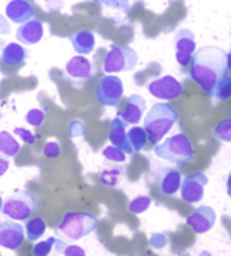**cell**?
<instances>
[{
    "mask_svg": "<svg viewBox=\"0 0 231 256\" xmlns=\"http://www.w3.org/2000/svg\"><path fill=\"white\" fill-rule=\"evenodd\" d=\"M229 72L226 52L219 46L206 45L195 50L191 60L189 76L196 82L208 96H214L218 80Z\"/></svg>",
    "mask_w": 231,
    "mask_h": 256,
    "instance_id": "obj_1",
    "label": "cell"
},
{
    "mask_svg": "<svg viewBox=\"0 0 231 256\" xmlns=\"http://www.w3.org/2000/svg\"><path fill=\"white\" fill-rule=\"evenodd\" d=\"M178 122V112L167 102H155L144 118V130L151 144L161 142L174 124Z\"/></svg>",
    "mask_w": 231,
    "mask_h": 256,
    "instance_id": "obj_2",
    "label": "cell"
},
{
    "mask_svg": "<svg viewBox=\"0 0 231 256\" xmlns=\"http://www.w3.org/2000/svg\"><path fill=\"white\" fill-rule=\"evenodd\" d=\"M98 218L84 212H65L63 221L57 228H54V236L64 242H78L83 237L89 236L97 230Z\"/></svg>",
    "mask_w": 231,
    "mask_h": 256,
    "instance_id": "obj_3",
    "label": "cell"
},
{
    "mask_svg": "<svg viewBox=\"0 0 231 256\" xmlns=\"http://www.w3.org/2000/svg\"><path fill=\"white\" fill-rule=\"evenodd\" d=\"M154 153L158 158L165 160L173 165H185L195 160L192 143L184 134H176L163 143L155 144Z\"/></svg>",
    "mask_w": 231,
    "mask_h": 256,
    "instance_id": "obj_4",
    "label": "cell"
},
{
    "mask_svg": "<svg viewBox=\"0 0 231 256\" xmlns=\"http://www.w3.org/2000/svg\"><path fill=\"white\" fill-rule=\"evenodd\" d=\"M139 63V54L129 45H110L106 58L103 60V71L106 74H117L133 71Z\"/></svg>",
    "mask_w": 231,
    "mask_h": 256,
    "instance_id": "obj_5",
    "label": "cell"
},
{
    "mask_svg": "<svg viewBox=\"0 0 231 256\" xmlns=\"http://www.w3.org/2000/svg\"><path fill=\"white\" fill-rule=\"evenodd\" d=\"M38 210L37 198L29 190H20L7 198L3 203L1 212L14 221H26Z\"/></svg>",
    "mask_w": 231,
    "mask_h": 256,
    "instance_id": "obj_6",
    "label": "cell"
},
{
    "mask_svg": "<svg viewBox=\"0 0 231 256\" xmlns=\"http://www.w3.org/2000/svg\"><path fill=\"white\" fill-rule=\"evenodd\" d=\"M95 96L103 106H117L124 96V84L117 75L106 74L99 79L95 88Z\"/></svg>",
    "mask_w": 231,
    "mask_h": 256,
    "instance_id": "obj_7",
    "label": "cell"
},
{
    "mask_svg": "<svg viewBox=\"0 0 231 256\" xmlns=\"http://www.w3.org/2000/svg\"><path fill=\"white\" fill-rule=\"evenodd\" d=\"M95 74V68L91 60L84 58L83 54H76L65 63L64 75L75 88H80Z\"/></svg>",
    "mask_w": 231,
    "mask_h": 256,
    "instance_id": "obj_8",
    "label": "cell"
},
{
    "mask_svg": "<svg viewBox=\"0 0 231 256\" xmlns=\"http://www.w3.org/2000/svg\"><path fill=\"white\" fill-rule=\"evenodd\" d=\"M147 90L153 97L163 100V101H172V100L178 98V97H181L182 92H184L182 84L172 75H166L162 78L150 80L147 84Z\"/></svg>",
    "mask_w": 231,
    "mask_h": 256,
    "instance_id": "obj_9",
    "label": "cell"
},
{
    "mask_svg": "<svg viewBox=\"0 0 231 256\" xmlns=\"http://www.w3.org/2000/svg\"><path fill=\"white\" fill-rule=\"evenodd\" d=\"M208 184L206 173H192L181 180V198L188 203H200L204 198V188Z\"/></svg>",
    "mask_w": 231,
    "mask_h": 256,
    "instance_id": "obj_10",
    "label": "cell"
},
{
    "mask_svg": "<svg viewBox=\"0 0 231 256\" xmlns=\"http://www.w3.org/2000/svg\"><path fill=\"white\" fill-rule=\"evenodd\" d=\"M25 229L14 220L0 221V246L7 250H18L25 242Z\"/></svg>",
    "mask_w": 231,
    "mask_h": 256,
    "instance_id": "obj_11",
    "label": "cell"
},
{
    "mask_svg": "<svg viewBox=\"0 0 231 256\" xmlns=\"http://www.w3.org/2000/svg\"><path fill=\"white\" fill-rule=\"evenodd\" d=\"M174 46H176V59L181 67H185L191 63L192 56L196 50L195 33L189 29H180L174 36Z\"/></svg>",
    "mask_w": 231,
    "mask_h": 256,
    "instance_id": "obj_12",
    "label": "cell"
},
{
    "mask_svg": "<svg viewBox=\"0 0 231 256\" xmlns=\"http://www.w3.org/2000/svg\"><path fill=\"white\" fill-rule=\"evenodd\" d=\"M217 222V212L210 206L197 207L192 216L187 218V224L197 234L210 232Z\"/></svg>",
    "mask_w": 231,
    "mask_h": 256,
    "instance_id": "obj_13",
    "label": "cell"
},
{
    "mask_svg": "<svg viewBox=\"0 0 231 256\" xmlns=\"http://www.w3.org/2000/svg\"><path fill=\"white\" fill-rule=\"evenodd\" d=\"M147 102L140 94H132L127 98L125 108L123 112H118V118H123L124 122L131 126H138L142 120L143 114L146 112Z\"/></svg>",
    "mask_w": 231,
    "mask_h": 256,
    "instance_id": "obj_14",
    "label": "cell"
},
{
    "mask_svg": "<svg viewBox=\"0 0 231 256\" xmlns=\"http://www.w3.org/2000/svg\"><path fill=\"white\" fill-rule=\"evenodd\" d=\"M42 37H44V25L41 20L34 18L20 24L19 28L16 29V40L22 45L38 44Z\"/></svg>",
    "mask_w": 231,
    "mask_h": 256,
    "instance_id": "obj_15",
    "label": "cell"
},
{
    "mask_svg": "<svg viewBox=\"0 0 231 256\" xmlns=\"http://www.w3.org/2000/svg\"><path fill=\"white\" fill-rule=\"evenodd\" d=\"M159 192L167 196H172L180 191L181 186V173L176 168L161 166L159 168Z\"/></svg>",
    "mask_w": 231,
    "mask_h": 256,
    "instance_id": "obj_16",
    "label": "cell"
},
{
    "mask_svg": "<svg viewBox=\"0 0 231 256\" xmlns=\"http://www.w3.org/2000/svg\"><path fill=\"white\" fill-rule=\"evenodd\" d=\"M127 127H128V124L125 123L123 118H120L118 116L113 118L112 128H110V132H109V140H110V143L113 146L118 148L120 150H123L125 154H132L133 148L128 142Z\"/></svg>",
    "mask_w": 231,
    "mask_h": 256,
    "instance_id": "obj_17",
    "label": "cell"
},
{
    "mask_svg": "<svg viewBox=\"0 0 231 256\" xmlns=\"http://www.w3.org/2000/svg\"><path fill=\"white\" fill-rule=\"evenodd\" d=\"M34 10L27 0H11L8 4L5 6V16L12 24H23L26 20L33 18Z\"/></svg>",
    "mask_w": 231,
    "mask_h": 256,
    "instance_id": "obj_18",
    "label": "cell"
},
{
    "mask_svg": "<svg viewBox=\"0 0 231 256\" xmlns=\"http://www.w3.org/2000/svg\"><path fill=\"white\" fill-rule=\"evenodd\" d=\"M72 48L78 54H90L95 48V34L91 30H78L68 36Z\"/></svg>",
    "mask_w": 231,
    "mask_h": 256,
    "instance_id": "obj_19",
    "label": "cell"
},
{
    "mask_svg": "<svg viewBox=\"0 0 231 256\" xmlns=\"http://www.w3.org/2000/svg\"><path fill=\"white\" fill-rule=\"evenodd\" d=\"M29 52L25 46L18 42H10L1 50V60L7 66H19L27 59Z\"/></svg>",
    "mask_w": 231,
    "mask_h": 256,
    "instance_id": "obj_20",
    "label": "cell"
},
{
    "mask_svg": "<svg viewBox=\"0 0 231 256\" xmlns=\"http://www.w3.org/2000/svg\"><path fill=\"white\" fill-rule=\"evenodd\" d=\"M20 152V143L7 131H0V153L7 158H15Z\"/></svg>",
    "mask_w": 231,
    "mask_h": 256,
    "instance_id": "obj_21",
    "label": "cell"
},
{
    "mask_svg": "<svg viewBox=\"0 0 231 256\" xmlns=\"http://www.w3.org/2000/svg\"><path fill=\"white\" fill-rule=\"evenodd\" d=\"M127 136L133 152H142L147 146L148 138L144 127H132L129 131H127Z\"/></svg>",
    "mask_w": 231,
    "mask_h": 256,
    "instance_id": "obj_22",
    "label": "cell"
},
{
    "mask_svg": "<svg viewBox=\"0 0 231 256\" xmlns=\"http://www.w3.org/2000/svg\"><path fill=\"white\" fill-rule=\"evenodd\" d=\"M45 230H46V222L41 217H35L26 222L25 233L27 240H30V242L39 240L41 237L44 236Z\"/></svg>",
    "mask_w": 231,
    "mask_h": 256,
    "instance_id": "obj_23",
    "label": "cell"
},
{
    "mask_svg": "<svg viewBox=\"0 0 231 256\" xmlns=\"http://www.w3.org/2000/svg\"><path fill=\"white\" fill-rule=\"evenodd\" d=\"M214 96L219 101H226L231 97V78L229 75H223L218 80L217 86L214 89Z\"/></svg>",
    "mask_w": 231,
    "mask_h": 256,
    "instance_id": "obj_24",
    "label": "cell"
},
{
    "mask_svg": "<svg viewBox=\"0 0 231 256\" xmlns=\"http://www.w3.org/2000/svg\"><path fill=\"white\" fill-rule=\"evenodd\" d=\"M53 246L56 248V251L59 252V254H63V255H68V256L86 255L84 250H82L79 246H71V244H68V242H64V240L57 238V237H54Z\"/></svg>",
    "mask_w": 231,
    "mask_h": 256,
    "instance_id": "obj_25",
    "label": "cell"
},
{
    "mask_svg": "<svg viewBox=\"0 0 231 256\" xmlns=\"http://www.w3.org/2000/svg\"><path fill=\"white\" fill-rule=\"evenodd\" d=\"M214 135L221 142L231 143V118H223L222 122H219L214 130Z\"/></svg>",
    "mask_w": 231,
    "mask_h": 256,
    "instance_id": "obj_26",
    "label": "cell"
},
{
    "mask_svg": "<svg viewBox=\"0 0 231 256\" xmlns=\"http://www.w3.org/2000/svg\"><path fill=\"white\" fill-rule=\"evenodd\" d=\"M151 202H153L151 198L147 196V195H139V196L133 198L132 200L129 202L128 210L132 214H142L151 206Z\"/></svg>",
    "mask_w": 231,
    "mask_h": 256,
    "instance_id": "obj_27",
    "label": "cell"
},
{
    "mask_svg": "<svg viewBox=\"0 0 231 256\" xmlns=\"http://www.w3.org/2000/svg\"><path fill=\"white\" fill-rule=\"evenodd\" d=\"M103 157L109 160V161H112V162H118V164H123L127 161V154L124 153L123 150H120L116 146H106V148H103Z\"/></svg>",
    "mask_w": 231,
    "mask_h": 256,
    "instance_id": "obj_28",
    "label": "cell"
},
{
    "mask_svg": "<svg viewBox=\"0 0 231 256\" xmlns=\"http://www.w3.org/2000/svg\"><path fill=\"white\" fill-rule=\"evenodd\" d=\"M95 2L108 7V8H112V10L121 11L124 14H127L129 11V7H131L129 0H95Z\"/></svg>",
    "mask_w": 231,
    "mask_h": 256,
    "instance_id": "obj_29",
    "label": "cell"
},
{
    "mask_svg": "<svg viewBox=\"0 0 231 256\" xmlns=\"http://www.w3.org/2000/svg\"><path fill=\"white\" fill-rule=\"evenodd\" d=\"M26 123L33 127H41L45 122V114L41 109H30L25 116Z\"/></svg>",
    "mask_w": 231,
    "mask_h": 256,
    "instance_id": "obj_30",
    "label": "cell"
},
{
    "mask_svg": "<svg viewBox=\"0 0 231 256\" xmlns=\"http://www.w3.org/2000/svg\"><path fill=\"white\" fill-rule=\"evenodd\" d=\"M53 242H54V237H49L48 240L38 242V244L34 246V251H33V254H34L35 256L49 255L50 251H52V248H53Z\"/></svg>",
    "mask_w": 231,
    "mask_h": 256,
    "instance_id": "obj_31",
    "label": "cell"
},
{
    "mask_svg": "<svg viewBox=\"0 0 231 256\" xmlns=\"http://www.w3.org/2000/svg\"><path fill=\"white\" fill-rule=\"evenodd\" d=\"M15 135H18L20 139H22V142L26 143V144H33L35 142V139L38 138V136H35L34 134L29 131V130H26L23 127H16L14 130Z\"/></svg>",
    "mask_w": 231,
    "mask_h": 256,
    "instance_id": "obj_32",
    "label": "cell"
},
{
    "mask_svg": "<svg viewBox=\"0 0 231 256\" xmlns=\"http://www.w3.org/2000/svg\"><path fill=\"white\" fill-rule=\"evenodd\" d=\"M42 154L46 158H50V160L57 158L60 156V144L57 142H48L45 144Z\"/></svg>",
    "mask_w": 231,
    "mask_h": 256,
    "instance_id": "obj_33",
    "label": "cell"
},
{
    "mask_svg": "<svg viewBox=\"0 0 231 256\" xmlns=\"http://www.w3.org/2000/svg\"><path fill=\"white\" fill-rule=\"evenodd\" d=\"M150 242H151V246H154L155 248H163V246H166L167 240L166 237H165V234H153Z\"/></svg>",
    "mask_w": 231,
    "mask_h": 256,
    "instance_id": "obj_34",
    "label": "cell"
},
{
    "mask_svg": "<svg viewBox=\"0 0 231 256\" xmlns=\"http://www.w3.org/2000/svg\"><path fill=\"white\" fill-rule=\"evenodd\" d=\"M11 33V26L8 20L0 14V34L1 36H7Z\"/></svg>",
    "mask_w": 231,
    "mask_h": 256,
    "instance_id": "obj_35",
    "label": "cell"
},
{
    "mask_svg": "<svg viewBox=\"0 0 231 256\" xmlns=\"http://www.w3.org/2000/svg\"><path fill=\"white\" fill-rule=\"evenodd\" d=\"M46 3V8L49 11L54 10H61L63 7V0H42Z\"/></svg>",
    "mask_w": 231,
    "mask_h": 256,
    "instance_id": "obj_36",
    "label": "cell"
},
{
    "mask_svg": "<svg viewBox=\"0 0 231 256\" xmlns=\"http://www.w3.org/2000/svg\"><path fill=\"white\" fill-rule=\"evenodd\" d=\"M8 168H10V158H7L0 153V178L8 170Z\"/></svg>",
    "mask_w": 231,
    "mask_h": 256,
    "instance_id": "obj_37",
    "label": "cell"
},
{
    "mask_svg": "<svg viewBox=\"0 0 231 256\" xmlns=\"http://www.w3.org/2000/svg\"><path fill=\"white\" fill-rule=\"evenodd\" d=\"M226 188H227V195L231 198V173L229 174V178H227V182H226Z\"/></svg>",
    "mask_w": 231,
    "mask_h": 256,
    "instance_id": "obj_38",
    "label": "cell"
},
{
    "mask_svg": "<svg viewBox=\"0 0 231 256\" xmlns=\"http://www.w3.org/2000/svg\"><path fill=\"white\" fill-rule=\"evenodd\" d=\"M226 62H227V68H229V71H231V50L226 54Z\"/></svg>",
    "mask_w": 231,
    "mask_h": 256,
    "instance_id": "obj_39",
    "label": "cell"
},
{
    "mask_svg": "<svg viewBox=\"0 0 231 256\" xmlns=\"http://www.w3.org/2000/svg\"><path fill=\"white\" fill-rule=\"evenodd\" d=\"M3 203H4V200H3V198L0 196V212H1V208H3Z\"/></svg>",
    "mask_w": 231,
    "mask_h": 256,
    "instance_id": "obj_40",
    "label": "cell"
}]
</instances>
